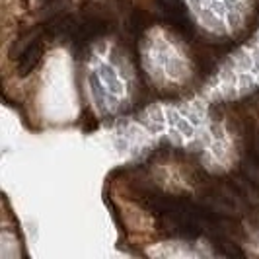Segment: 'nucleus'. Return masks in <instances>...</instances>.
<instances>
[{"mask_svg":"<svg viewBox=\"0 0 259 259\" xmlns=\"http://www.w3.org/2000/svg\"><path fill=\"white\" fill-rule=\"evenodd\" d=\"M41 57H43V43L39 39L29 41L27 47L22 51V55L18 57V74L20 76H27L39 65Z\"/></svg>","mask_w":259,"mask_h":259,"instance_id":"1","label":"nucleus"},{"mask_svg":"<svg viewBox=\"0 0 259 259\" xmlns=\"http://www.w3.org/2000/svg\"><path fill=\"white\" fill-rule=\"evenodd\" d=\"M158 8L171 26L187 18V12H185V6H183L182 0H158Z\"/></svg>","mask_w":259,"mask_h":259,"instance_id":"2","label":"nucleus"},{"mask_svg":"<svg viewBox=\"0 0 259 259\" xmlns=\"http://www.w3.org/2000/svg\"><path fill=\"white\" fill-rule=\"evenodd\" d=\"M232 183H234V187L238 189V193L242 195L244 201L251 203V205H259V187L255 183L249 182L244 174L238 176V178H234Z\"/></svg>","mask_w":259,"mask_h":259,"instance_id":"3","label":"nucleus"},{"mask_svg":"<svg viewBox=\"0 0 259 259\" xmlns=\"http://www.w3.org/2000/svg\"><path fill=\"white\" fill-rule=\"evenodd\" d=\"M214 247H217L219 253L226 255V257H244V251L236 246L234 242L226 240V238H222V236L214 238Z\"/></svg>","mask_w":259,"mask_h":259,"instance_id":"4","label":"nucleus"},{"mask_svg":"<svg viewBox=\"0 0 259 259\" xmlns=\"http://www.w3.org/2000/svg\"><path fill=\"white\" fill-rule=\"evenodd\" d=\"M242 174L246 176L249 182L255 183L259 187V160L257 158H253V156L246 158V160L242 162Z\"/></svg>","mask_w":259,"mask_h":259,"instance_id":"5","label":"nucleus"},{"mask_svg":"<svg viewBox=\"0 0 259 259\" xmlns=\"http://www.w3.org/2000/svg\"><path fill=\"white\" fill-rule=\"evenodd\" d=\"M146 24H148V18H146V14L143 10H133L129 20H127V26H129L131 33H143Z\"/></svg>","mask_w":259,"mask_h":259,"instance_id":"6","label":"nucleus"},{"mask_svg":"<svg viewBox=\"0 0 259 259\" xmlns=\"http://www.w3.org/2000/svg\"><path fill=\"white\" fill-rule=\"evenodd\" d=\"M251 156L259 160V139H255V141H253V144H251Z\"/></svg>","mask_w":259,"mask_h":259,"instance_id":"7","label":"nucleus"}]
</instances>
